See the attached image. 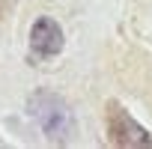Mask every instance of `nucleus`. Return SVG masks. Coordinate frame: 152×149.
<instances>
[{"label": "nucleus", "mask_w": 152, "mask_h": 149, "mask_svg": "<svg viewBox=\"0 0 152 149\" xmlns=\"http://www.w3.org/2000/svg\"><path fill=\"white\" fill-rule=\"evenodd\" d=\"M104 125H107V140H110L113 146H122V149H143V146H152V134H149L119 102H107Z\"/></svg>", "instance_id": "nucleus-1"}, {"label": "nucleus", "mask_w": 152, "mask_h": 149, "mask_svg": "<svg viewBox=\"0 0 152 149\" xmlns=\"http://www.w3.org/2000/svg\"><path fill=\"white\" fill-rule=\"evenodd\" d=\"M63 27L54 21V18H36L33 30H30V48L39 54V57H54L63 51Z\"/></svg>", "instance_id": "nucleus-3"}, {"label": "nucleus", "mask_w": 152, "mask_h": 149, "mask_svg": "<svg viewBox=\"0 0 152 149\" xmlns=\"http://www.w3.org/2000/svg\"><path fill=\"white\" fill-rule=\"evenodd\" d=\"M6 15V3H3V0H0V18H3Z\"/></svg>", "instance_id": "nucleus-4"}, {"label": "nucleus", "mask_w": 152, "mask_h": 149, "mask_svg": "<svg viewBox=\"0 0 152 149\" xmlns=\"http://www.w3.org/2000/svg\"><path fill=\"white\" fill-rule=\"evenodd\" d=\"M30 113L36 116V122L42 125V131L48 137H54V140H63L72 131V110L54 93H36L30 99Z\"/></svg>", "instance_id": "nucleus-2"}]
</instances>
